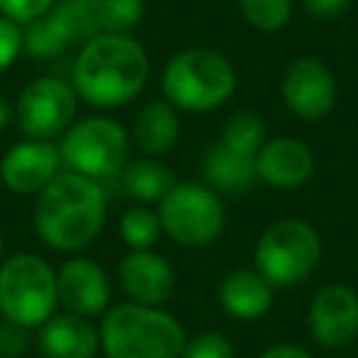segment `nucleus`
I'll return each instance as SVG.
<instances>
[{"label":"nucleus","mask_w":358,"mask_h":358,"mask_svg":"<svg viewBox=\"0 0 358 358\" xmlns=\"http://www.w3.org/2000/svg\"><path fill=\"white\" fill-rule=\"evenodd\" d=\"M257 358H310V352L299 344H274V347L263 350Z\"/></svg>","instance_id":"nucleus-32"},{"label":"nucleus","mask_w":358,"mask_h":358,"mask_svg":"<svg viewBox=\"0 0 358 358\" xmlns=\"http://www.w3.org/2000/svg\"><path fill=\"white\" fill-rule=\"evenodd\" d=\"M255 168H257V182L274 190H296L313 176L316 159L308 143L296 137H271L257 151Z\"/></svg>","instance_id":"nucleus-15"},{"label":"nucleus","mask_w":358,"mask_h":358,"mask_svg":"<svg viewBox=\"0 0 358 358\" xmlns=\"http://www.w3.org/2000/svg\"><path fill=\"white\" fill-rule=\"evenodd\" d=\"M280 95L294 117L316 123L327 117L336 106V78L319 59L296 56L282 70Z\"/></svg>","instance_id":"nucleus-10"},{"label":"nucleus","mask_w":358,"mask_h":358,"mask_svg":"<svg viewBox=\"0 0 358 358\" xmlns=\"http://www.w3.org/2000/svg\"><path fill=\"white\" fill-rule=\"evenodd\" d=\"M266 123L257 112H249V109H241V112H232L224 126H221V145H227L229 151H238V154H246V157H257V151L263 148L266 143Z\"/></svg>","instance_id":"nucleus-22"},{"label":"nucleus","mask_w":358,"mask_h":358,"mask_svg":"<svg viewBox=\"0 0 358 358\" xmlns=\"http://www.w3.org/2000/svg\"><path fill=\"white\" fill-rule=\"evenodd\" d=\"M59 22L64 25L70 45L81 48L92 36L101 34V17H98V0H56L53 6Z\"/></svg>","instance_id":"nucleus-24"},{"label":"nucleus","mask_w":358,"mask_h":358,"mask_svg":"<svg viewBox=\"0 0 358 358\" xmlns=\"http://www.w3.org/2000/svg\"><path fill=\"white\" fill-rule=\"evenodd\" d=\"M62 171L59 145L50 140L22 137L0 157V182L14 196H36Z\"/></svg>","instance_id":"nucleus-14"},{"label":"nucleus","mask_w":358,"mask_h":358,"mask_svg":"<svg viewBox=\"0 0 358 358\" xmlns=\"http://www.w3.org/2000/svg\"><path fill=\"white\" fill-rule=\"evenodd\" d=\"M56 291L59 308L84 319H101L112 305L109 274L98 260L87 255H70L56 268Z\"/></svg>","instance_id":"nucleus-11"},{"label":"nucleus","mask_w":358,"mask_h":358,"mask_svg":"<svg viewBox=\"0 0 358 358\" xmlns=\"http://www.w3.org/2000/svg\"><path fill=\"white\" fill-rule=\"evenodd\" d=\"M22 53V25L0 14V73H6Z\"/></svg>","instance_id":"nucleus-30"},{"label":"nucleus","mask_w":358,"mask_h":358,"mask_svg":"<svg viewBox=\"0 0 358 358\" xmlns=\"http://www.w3.org/2000/svg\"><path fill=\"white\" fill-rule=\"evenodd\" d=\"M308 327L313 341L327 350L350 347L358 338V291L344 282L319 288L308 308Z\"/></svg>","instance_id":"nucleus-12"},{"label":"nucleus","mask_w":358,"mask_h":358,"mask_svg":"<svg viewBox=\"0 0 358 358\" xmlns=\"http://www.w3.org/2000/svg\"><path fill=\"white\" fill-rule=\"evenodd\" d=\"M53 6L56 0H0V14L17 25H28L36 17L48 14Z\"/></svg>","instance_id":"nucleus-29"},{"label":"nucleus","mask_w":358,"mask_h":358,"mask_svg":"<svg viewBox=\"0 0 358 358\" xmlns=\"http://www.w3.org/2000/svg\"><path fill=\"white\" fill-rule=\"evenodd\" d=\"M11 120H14V106H11V103H8V101L0 95V131H3V129H6Z\"/></svg>","instance_id":"nucleus-33"},{"label":"nucleus","mask_w":358,"mask_h":358,"mask_svg":"<svg viewBox=\"0 0 358 358\" xmlns=\"http://www.w3.org/2000/svg\"><path fill=\"white\" fill-rule=\"evenodd\" d=\"M179 131H182V123H179V112L165 101H148L137 117H134V126H131V145H137V151L143 157H162L168 151H173V145L179 143Z\"/></svg>","instance_id":"nucleus-18"},{"label":"nucleus","mask_w":358,"mask_h":358,"mask_svg":"<svg viewBox=\"0 0 358 358\" xmlns=\"http://www.w3.org/2000/svg\"><path fill=\"white\" fill-rule=\"evenodd\" d=\"M106 210L109 201L103 182L62 168L34 196V232L53 252L67 257L81 255L101 235Z\"/></svg>","instance_id":"nucleus-1"},{"label":"nucleus","mask_w":358,"mask_h":358,"mask_svg":"<svg viewBox=\"0 0 358 358\" xmlns=\"http://www.w3.org/2000/svg\"><path fill=\"white\" fill-rule=\"evenodd\" d=\"M117 285L126 302L162 308L176 288V271L157 249H131L117 263Z\"/></svg>","instance_id":"nucleus-13"},{"label":"nucleus","mask_w":358,"mask_h":358,"mask_svg":"<svg viewBox=\"0 0 358 358\" xmlns=\"http://www.w3.org/2000/svg\"><path fill=\"white\" fill-rule=\"evenodd\" d=\"M252 260V268L271 288H294L316 271L322 238L305 218H277L260 232Z\"/></svg>","instance_id":"nucleus-5"},{"label":"nucleus","mask_w":358,"mask_h":358,"mask_svg":"<svg viewBox=\"0 0 358 358\" xmlns=\"http://www.w3.org/2000/svg\"><path fill=\"white\" fill-rule=\"evenodd\" d=\"M103 358H179L187 341L182 322L165 308L117 302L98 322Z\"/></svg>","instance_id":"nucleus-3"},{"label":"nucleus","mask_w":358,"mask_h":358,"mask_svg":"<svg viewBox=\"0 0 358 358\" xmlns=\"http://www.w3.org/2000/svg\"><path fill=\"white\" fill-rule=\"evenodd\" d=\"M117 235L131 249H154L162 238V224L157 207L148 204H129L117 218Z\"/></svg>","instance_id":"nucleus-23"},{"label":"nucleus","mask_w":358,"mask_h":358,"mask_svg":"<svg viewBox=\"0 0 358 358\" xmlns=\"http://www.w3.org/2000/svg\"><path fill=\"white\" fill-rule=\"evenodd\" d=\"M8 255H6V238H3V229H0V263L6 260Z\"/></svg>","instance_id":"nucleus-34"},{"label":"nucleus","mask_w":358,"mask_h":358,"mask_svg":"<svg viewBox=\"0 0 358 358\" xmlns=\"http://www.w3.org/2000/svg\"><path fill=\"white\" fill-rule=\"evenodd\" d=\"M78 95L67 78L39 76L22 87L14 101V120L22 137L56 143L76 120Z\"/></svg>","instance_id":"nucleus-9"},{"label":"nucleus","mask_w":358,"mask_h":358,"mask_svg":"<svg viewBox=\"0 0 358 358\" xmlns=\"http://www.w3.org/2000/svg\"><path fill=\"white\" fill-rule=\"evenodd\" d=\"M162 235L182 249H207L227 229V207L204 182H176L157 204Z\"/></svg>","instance_id":"nucleus-8"},{"label":"nucleus","mask_w":358,"mask_h":358,"mask_svg":"<svg viewBox=\"0 0 358 358\" xmlns=\"http://www.w3.org/2000/svg\"><path fill=\"white\" fill-rule=\"evenodd\" d=\"M34 330L0 319V358H22L34 344Z\"/></svg>","instance_id":"nucleus-28"},{"label":"nucleus","mask_w":358,"mask_h":358,"mask_svg":"<svg viewBox=\"0 0 358 358\" xmlns=\"http://www.w3.org/2000/svg\"><path fill=\"white\" fill-rule=\"evenodd\" d=\"M179 358H235V347L221 330H201L187 336Z\"/></svg>","instance_id":"nucleus-27"},{"label":"nucleus","mask_w":358,"mask_h":358,"mask_svg":"<svg viewBox=\"0 0 358 358\" xmlns=\"http://www.w3.org/2000/svg\"><path fill=\"white\" fill-rule=\"evenodd\" d=\"M302 3H305V11L310 17H316V20H333V17H338L347 8L350 0H302Z\"/></svg>","instance_id":"nucleus-31"},{"label":"nucleus","mask_w":358,"mask_h":358,"mask_svg":"<svg viewBox=\"0 0 358 358\" xmlns=\"http://www.w3.org/2000/svg\"><path fill=\"white\" fill-rule=\"evenodd\" d=\"M117 179H120L123 193L134 204H148V207H157L171 193V187L176 185L173 171L157 157L129 159L123 165V171L117 173Z\"/></svg>","instance_id":"nucleus-20"},{"label":"nucleus","mask_w":358,"mask_h":358,"mask_svg":"<svg viewBox=\"0 0 358 358\" xmlns=\"http://www.w3.org/2000/svg\"><path fill=\"white\" fill-rule=\"evenodd\" d=\"M34 344L42 358H95L101 352L98 324L70 310H56L34 330Z\"/></svg>","instance_id":"nucleus-16"},{"label":"nucleus","mask_w":358,"mask_h":358,"mask_svg":"<svg viewBox=\"0 0 358 358\" xmlns=\"http://www.w3.org/2000/svg\"><path fill=\"white\" fill-rule=\"evenodd\" d=\"M221 310L235 322H257L274 305V288L255 268H232L215 288Z\"/></svg>","instance_id":"nucleus-17"},{"label":"nucleus","mask_w":358,"mask_h":358,"mask_svg":"<svg viewBox=\"0 0 358 358\" xmlns=\"http://www.w3.org/2000/svg\"><path fill=\"white\" fill-rule=\"evenodd\" d=\"M159 87H162V98L176 112L204 115L224 106L232 98L238 87V73L235 64L221 50L193 45L173 53L165 62Z\"/></svg>","instance_id":"nucleus-4"},{"label":"nucleus","mask_w":358,"mask_h":358,"mask_svg":"<svg viewBox=\"0 0 358 358\" xmlns=\"http://www.w3.org/2000/svg\"><path fill=\"white\" fill-rule=\"evenodd\" d=\"M62 168L95 182H106L123 171L131 154L129 129L109 115H90L73 120V126L56 140Z\"/></svg>","instance_id":"nucleus-7"},{"label":"nucleus","mask_w":358,"mask_h":358,"mask_svg":"<svg viewBox=\"0 0 358 358\" xmlns=\"http://www.w3.org/2000/svg\"><path fill=\"white\" fill-rule=\"evenodd\" d=\"M238 11L255 31L274 34L288 25L294 0H238Z\"/></svg>","instance_id":"nucleus-25"},{"label":"nucleus","mask_w":358,"mask_h":358,"mask_svg":"<svg viewBox=\"0 0 358 358\" xmlns=\"http://www.w3.org/2000/svg\"><path fill=\"white\" fill-rule=\"evenodd\" d=\"M56 310V268L36 252L8 255L0 263V319L36 330Z\"/></svg>","instance_id":"nucleus-6"},{"label":"nucleus","mask_w":358,"mask_h":358,"mask_svg":"<svg viewBox=\"0 0 358 358\" xmlns=\"http://www.w3.org/2000/svg\"><path fill=\"white\" fill-rule=\"evenodd\" d=\"M67 48H73L70 45V36H67V31L59 22V17H56L53 8L48 14H42V17H36L34 22L22 25V50L31 59L48 62V59L62 56Z\"/></svg>","instance_id":"nucleus-21"},{"label":"nucleus","mask_w":358,"mask_h":358,"mask_svg":"<svg viewBox=\"0 0 358 358\" xmlns=\"http://www.w3.org/2000/svg\"><path fill=\"white\" fill-rule=\"evenodd\" d=\"M145 14V0H98L101 34H131Z\"/></svg>","instance_id":"nucleus-26"},{"label":"nucleus","mask_w":358,"mask_h":358,"mask_svg":"<svg viewBox=\"0 0 358 358\" xmlns=\"http://www.w3.org/2000/svg\"><path fill=\"white\" fill-rule=\"evenodd\" d=\"M201 173H204V185L213 187L218 196L221 193H246L255 187L257 182V168H255V157L229 151L221 143H213L201 159Z\"/></svg>","instance_id":"nucleus-19"},{"label":"nucleus","mask_w":358,"mask_h":358,"mask_svg":"<svg viewBox=\"0 0 358 358\" xmlns=\"http://www.w3.org/2000/svg\"><path fill=\"white\" fill-rule=\"evenodd\" d=\"M151 62L131 34H98L84 42L70 67V84L78 101L95 109L131 103L148 81Z\"/></svg>","instance_id":"nucleus-2"}]
</instances>
